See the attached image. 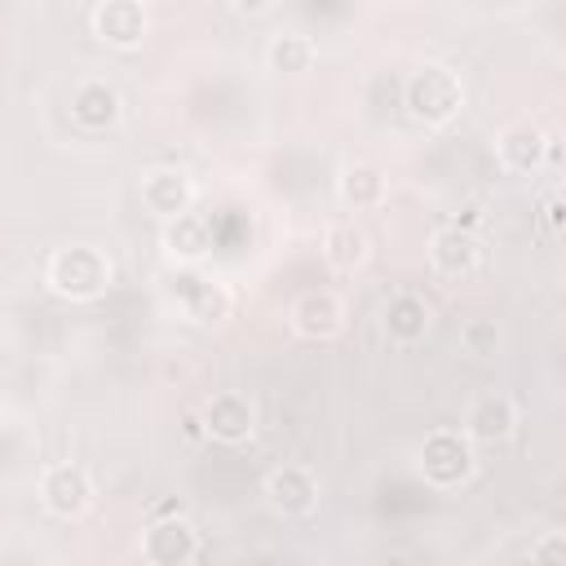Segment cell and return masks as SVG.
<instances>
[{
	"mask_svg": "<svg viewBox=\"0 0 566 566\" xmlns=\"http://www.w3.org/2000/svg\"><path fill=\"white\" fill-rule=\"evenodd\" d=\"M115 283V261L97 243H62L44 261V287L62 301H102Z\"/></svg>",
	"mask_w": 566,
	"mask_h": 566,
	"instance_id": "6da1fadb",
	"label": "cell"
},
{
	"mask_svg": "<svg viewBox=\"0 0 566 566\" xmlns=\"http://www.w3.org/2000/svg\"><path fill=\"white\" fill-rule=\"evenodd\" d=\"M402 111L420 128H451L464 111V80L447 62H420L402 80Z\"/></svg>",
	"mask_w": 566,
	"mask_h": 566,
	"instance_id": "7a4b0ae2",
	"label": "cell"
},
{
	"mask_svg": "<svg viewBox=\"0 0 566 566\" xmlns=\"http://www.w3.org/2000/svg\"><path fill=\"white\" fill-rule=\"evenodd\" d=\"M473 469H478V455H473V442L464 438V429H429L416 447V473L433 491L464 486L473 478Z\"/></svg>",
	"mask_w": 566,
	"mask_h": 566,
	"instance_id": "3957f363",
	"label": "cell"
},
{
	"mask_svg": "<svg viewBox=\"0 0 566 566\" xmlns=\"http://www.w3.org/2000/svg\"><path fill=\"white\" fill-rule=\"evenodd\" d=\"M97 500V486H93V473L75 460H53L40 469V504L49 517H62V522H75L93 509Z\"/></svg>",
	"mask_w": 566,
	"mask_h": 566,
	"instance_id": "277c9868",
	"label": "cell"
},
{
	"mask_svg": "<svg viewBox=\"0 0 566 566\" xmlns=\"http://www.w3.org/2000/svg\"><path fill=\"white\" fill-rule=\"evenodd\" d=\"M261 495L270 504V513L287 517V522H301L318 509V473L310 464H274L265 478H261Z\"/></svg>",
	"mask_w": 566,
	"mask_h": 566,
	"instance_id": "5b68a950",
	"label": "cell"
},
{
	"mask_svg": "<svg viewBox=\"0 0 566 566\" xmlns=\"http://www.w3.org/2000/svg\"><path fill=\"white\" fill-rule=\"evenodd\" d=\"M199 553H203L199 531H195V522H190L186 513H177V509L155 513L150 526L142 531V557H146L150 566H186V562H195Z\"/></svg>",
	"mask_w": 566,
	"mask_h": 566,
	"instance_id": "8992f818",
	"label": "cell"
},
{
	"mask_svg": "<svg viewBox=\"0 0 566 566\" xmlns=\"http://www.w3.org/2000/svg\"><path fill=\"white\" fill-rule=\"evenodd\" d=\"M88 31L97 35V44L115 53H133L150 35V13L142 0H97L88 13Z\"/></svg>",
	"mask_w": 566,
	"mask_h": 566,
	"instance_id": "52a82bcc",
	"label": "cell"
},
{
	"mask_svg": "<svg viewBox=\"0 0 566 566\" xmlns=\"http://www.w3.org/2000/svg\"><path fill=\"white\" fill-rule=\"evenodd\" d=\"M199 420H203V433H208L212 442L243 447V442H252V433H256V402H252L243 389H217L212 398H203Z\"/></svg>",
	"mask_w": 566,
	"mask_h": 566,
	"instance_id": "ba28073f",
	"label": "cell"
},
{
	"mask_svg": "<svg viewBox=\"0 0 566 566\" xmlns=\"http://www.w3.org/2000/svg\"><path fill=\"white\" fill-rule=\"evenodd\" d=\"M345 318H349V310H345L340 292H332V287H310V292H301V296L292 301V310H287L292 332H296L301 340H314V345L336 340V336L345 332Z\"/></svg>",
	"mask_w": 566,
	"mask_h": 566,
	"instance_id": "9c48e42d",
	"label": "cell"
},
{
	"mask_svg": "<svg viewBox=\"0 0 566 566\" xmlns=\"http://www.w3.org/2000/svg\"><path fill=\"white\" fill-rule=\"evenodd\" d=\"M137 199H142V208H146L150 217L172 221L177 212L195 208V177H190L186 168H177V164H155V168L142 172Z\"/></svg>",
	"mask_w": 566,
	"mask_h": 566,
	"instance_id": "30bf717a",
	"label": "cell"
},
{
	"mask_svg": "<svg viewBox=\"0 0 566 566\" xmlns=\"http://www.w3.org/2000/svg\"><path fill=\"white\" fill-rule=\"evenodd\" d=\"M424 256H429V270L438 279L460 283V279H469V274L482 270V239L473 230H464V226H438L429 234Z\"/></svg>",
	"mask_w": 566,
	"mask_h": 566,
	"instance_id": "8fae6325",
	"label": "cell"
},
{
	"mask_svg": "<svg viewBox=\"0 0 566 566\" xmlns=\"http://www.w3.org/2000/svg\"><path fill=\"white\" fill-rule=\"evenodd\" d=\"M464 438L473 447H504L513 433H517V402L500 389H486L478 394L469 407H464Z\"/></svg>",
	"mask_w": 566,
	"mask_h": 566,
	"instance_id": "7c38bea8",
	"label": "cell"
},
{
	"mask_svg": "<svg viewBox=\"0 0 566 566\" xmlns=\"http://www.w3.org/2000/svg\"><path fill=\"white\" fill-rule=\"evenodd\" d=\"M172 301L195 323H221L230 314V287L217 274H203L199 265H186L172 279Z\"/></svg>",
	"mask_w": 566,
	"mask_h": 566,
	"instance_id": "4fadbf2b",
	"label": "cell"
},
{
	"mask_svg": "<svg viewBox=\"0 0 566 566\" xmlns=\"http://www.w3.org/2000/svg\"><path fill=\"white\" fill-rule=\"evenodd\" d=\"M544 150H548V133L535 119H513L495 133V159L504 172L531 177L544 168Z\"/></svg>",
	"mask_w": 566,
	"mask_h": 566,
	"instance_id": "5bb4252c",
	"label": "cell"
},
{
	"mask_svg": "<svg viewBox=\"0 0 566 566\" xmlns=\"http://www.w3.org/2000/svg\"><path fill=\"white\" fill-rule=\"evenodd\" d=\"M119 111H124V102H119V88H115L111 80H102V75L75 80V88H71V119H75L84 133H106V128H115V124H119Z\"/></svg>",
	"mask_w": 566,
	"mask_h": 566,
	"instance_id": "9a60e30c",
	"label": "cell"
},
{
	"mask_svg": "<svg viewBox=\"0 0 566 566\" xmlns=\"http://www.w3.org/2000/svg\"><path fill=\"white\" fill-rule=\"evenodd\" d=\"M318 252H323V261H327L336 274H354V270H363V265L371 261V234L363 230V221L336 217V221L323 226Z\"/></svg>",
	"mask_w": 566,
	"mask_h": 566,
	"instance_id": "2e32d148",
	"label": "cell"
},
{
	"mask_svg": "<svg viewBox=\"0 0 566 566\" xmlns=\"http://www.w3.org/2000/svg\"><path fill=\"white\" fill-rule=\"evenodd\" d=\"M429 323H433V310L420 292H394L385 305H380V332L389 345H420L429 336Z\"/></svg>",
	"mask_w": 566,
	"mask_h": 566,
	"instance_id": "e0dca14e",
	"label": "cell"
},
{
	"mask_svg": "<svg viewBox=\"0 0 566 566\" xmlns=\"http://www.w3.org/2000/svg\"><path fill=\"white\" fill-rule=\"evenodd\" d=\"M217 234H212V217L186 208L177 212L172 221H164V252L177 261V265H203L208 252H212Z\"/></svg>",
	"mask_w": 566,
	"mask_h": 566,
	"instance_id": "ac0fdd59",
	"label": "cell"
},
{
	"mask_svg": "<svg viewBox=\"0 0 566 566\" xmlns=\"http://www.w3.org/2000/svg\"><path fill=\"white\" fill-rule=\"evenodd\" d=\"M336 195H340V203H345L349 212H371V208H380V203L389 199V177H385L380 164H371V159H354V164L340 168V177H336Z\"/></svg>",
	"mask_w": 566,
	"mask_h": 566,
	"instance_id": "d6986e66",
	"label": "cell"
},
{
	"mask_svg": "<svg viewBox=\"0 0 566 566\" xmlns=\"http://www.w3.org/2000/svg\"><path fill=\"white\" fill-rule=\"evenodd\" d=\"M314 62H318V44L305 31H279L265 44V66L279 75H305L314 71Z\"/></svg>",
	"mask_w": 566,
	"mask_h": 566,
	"instance_id": "ffe728a7",
	"label": "cell"
},
{
	"mask_svg": "<svg viewBox=\"0 0 566 566\" xmlns=\"http://www.w3.org/2000/svg\"><path fill=\"white\" fill-rule=\"evenodd\" d=\"M460 349H464L469 358H491V354L500 349V323L486 318V314L464 318V323H460Z\"/></svg>",
	"mask_w": 566,
	"mask_h": 566,
	"instance_id": "44dd1931",
	"label": "cell"
},
{
	"mask_svg": "<svg viewBox=\"0 0 566 566\" xmlns=\"http://www.w3.org/2000/svg\"><path fill=\"white\" fill-rule=\"evenodd\" d=\"M539 226H544V234H548V239H562V230H566V199H562V190H557V186L539 199Z\"/></svg>",
	"mask_w": 566,
	"mask_h": 566,
	"instance_id": "7402d4cb",
	"label": "cell"
},
{
	"mask_svg": "<svg viewBox=\"0 0 566 566\" xmlns=\"http://www.w3.org/2000/svg\"><path fill=\"white\" fill-rule=\"evenodd\" d=\"M522 557H544V562H557V557H566V539H562V531H548V535L531 539V544L522 548Z\"/></svg>",
	"mask_w": 566,
	"mask_h": 566,
	"instance_id": "603a6c76",
	"label": "cell"
},
{
	"mask_svg": "<svg viewBox=\"0 0 566 566\" xmlns=\"http://www.w3.org/2000/svg\"><path fill=\"white\" fill-rule=\"evenodd\" d=\"M226 4H230L239 18H261V13H270L279 0H226Z\"/></svg>",
	"mask_w": 566,
	"mask_h": 566,
	"instance_id": "cb8c5ba5",
	"label": "cell"
},
{
	"mask_svg": "<svg viewBox=\"0 0 566 566\" xmlns=\"http://www.w3.org/2000/svg\"><path fill=\"white\" fill-rule=\"evenodd\" d=\"M181 438H186V442H203V438H208L199 411H186V416H181Z\"/></svg>",
	"mask_w": 566,
	"mask_h": 566,
	"instance_id": "d4e9b609",
	"label": "cell"
}]
</instances>
